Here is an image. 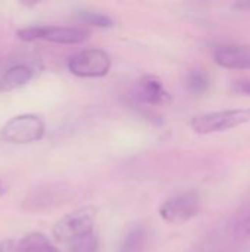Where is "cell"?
I'll return each mask as SVG.
<instances>
[{
  "label": "cell",
  "instance_id": "obj_1",
  "mask_svg": "<svg viewBox=\"0 0 250 252\" xmlns=\"http://www.w3.org/2000/svg\"><path fill=\"white\" fill-rule=\"evenodd\" d=\"M94 223H96V208L83 207L63 216L55 224L52 233L56 242L68 247L93 235Z\"/></svg>",
  "mask_w": 250,
  "mask_h": 252
},
{
  "label": "cell",
  "instance_id": "obj_2",
  "mask_svg": "<svg viewBox=\"0 0 250 252\" xmlns=\"http://www.w3.org/2000/svg\"><path fill=\"white\" fill-rule=\"evenodd\" d=\"M250 123V108L239 109H225L206 112L200 115H194L190 120V127L197 134H214L228 131L231 128L245 126Z\"/></svg>",
  "mask_w": 250,
  "mask_h": 252
},
{
  "label": "cell",
  "instance_id": "obj_3",
  "mask_svg": "<svg viewBox=\"0 0 250 252\" xmlns=\"http://www.w3.org/2000/svg\"><path fill=\"white\" fill-rule=\"evenodd\" d=\"M18 37L25 41L44 40L57 44H78L88 38V31L77 27H60V25H35L18 30Z\"/></svg>",
  "mask_w": 250,
  "mask_h": 252
},
{
  "label": "cell",
  "instance_id": "obj_4",
  "mask_svg": "<svg viewBox=\"0 0 250 252\" xmlns=\"http://www.w3.org/2000/svg\"><path fill=\"white\" fill-rule=\"evenodd\" d=\"M1 137L10 143H34L46 134L43 118L34 114H22L10 118L1 127Z\"/></svg>",
  "mask_w": 250,
  "mask_h": 252
},
{
  "label": "cell",
  "instance_id": "obj_5",
  "mask_svg": "<svg viewBox=\"0 0 250 252\" xmlns=\"http://www.w3.org/2000/svg\"><path fill=\"white\" fill-rule=\"evenodd\" d=\"M112 66V59L108 52L102 49H85L68 61L71 74L80 78H99L105 77Z\"/></svg>",
  "mask_w": 250,
  "mask_h": 252
},
{
  "label": "cell",
  "instance_id": "obj_6",
  "mask_svg": "<svg viewBox=\"0 0 250 252\" xmlns=\"http://www.w3.org/2000/svg\"><path fill=\"white\" fill-rule=\"evenodd\" d=\"M202 201L196 190H187L164 201L158 210L159 217L171 224H183L200 211Z\"/></svg>",
  "mask_w": 250,
  "mask_h": 252
},
{
  "label": "cell",
  "instance_id": "obj_7",
  "mask_svg": "<svg viewBox=\"0 0 250 252\" xmlns=\"http://www.w3.org/2000/svg\"><path fill=\"white\" fill-rule=\"evenodd\" d=\"M214 61L227 69H250L249 44H222L214 50Z\"/></svg>",
  "mask_w": 250,
  "mask_h": 252
},
{
  "label": "cell",
  "instance_id": "obj_8",
  "mask_svg": "<svg viewBox=\"0 0 250 252\" xmlns=\"http://www.w3.org/2000/svg\"><path fill=\"white\" fill-rule=\"evenodd\" d=\"M134 94H136V99L144 105L156 106V105H164V103L171 102V96L168 90L164 87L162 81L155 75L143 77L137 83Z\"/></svg>",
  "mask_w": 250,
  "mask_h": 252
},
{
  "label": "cell",
  "instance_id": "obj_9",
  "mask_svg": "<svg viewBox=\"0 0 250 252\" xmlns=\"http://www.w3.org/2000/svg\"><path fill=\"white\" fill-rule=\"evenodd\" d=\"M34 77V69L28 65H15L9 68L0 78V90L10 92L29 83Z\"/></svg>",
  "mask_w": 250,
  "mask_h": 252
},
{
  "label": "cell",
  "instance_id": "obj_10",
  "mask_svg": "<svg viewBox=\"0 0 250 252\" xmlns=\"http://www.w3.org/2000/svg\"><path fill=\"white\" fill-rule=\"evenodd\" d=\"M149 247V233L144 227L136 226L124 238L119 252H146Z\"/></svg>",
  "mask_w": 250,
  "mask_h": 252
},
{
  "label": "cell",
  "instance_id": "obj_11",
  "mask_svg": "<svg viewBox=\"0 0 250 252\" xmlns=\"http://www.w3.org/2000/svg\"><path fill=\"white\" fill-rule=\"evenodd\" d=\"M25 252H65L60 251L46 235L40 232H32L19 239Z\"/></svg>",
  "mask_w": 250,
  "mask_h": 252
},
{
  "label": "cell",
  "instance_id": "obj_12",
  "mask_svg": "<svg viewBox=\"0 0 250 252\" xmlns=\"http://www.w3.org/2000/svg\"><path fill=\"white\" fill-rule=\"evenodd\" d=\"M211 80L203 69H193L187 75V87L194 93H203L209 89Z\"/></svg>",
  "mask_w": 250,
  "mask_h": 252
},
{
  "label": "cell",
  "instance_id": "obj_13",
  "mask_svg": "<svg viewBox=\"0 0 250 252\" xmlns=\"http://www.w3.org/2000/svg\"><path fill=\"white\" fill-rule=\"evenodd\" d=\"M78 19L87 25L91 27H99V28H108L112 27L113 22L109 16L99 13V12H93V10H80L78 12Z\"/></svg>",
  "mask_w": 250,
  "mask_h": 252
},
{
  "label": "cell",
  "instance_id": "obj_14",
  "mask_svg": "<svg viewBox=\"0 0 250 252\" xmlns=\"http://www.w3.org/2000/svg\"><path fill=\"white\" fill-rule=\"evenodd\" d=\"M97 247H99V242L93 233L72 245H68V250L65 252H97Z\"/></svg>",
  "mask_w": 250,
  "mask_h": 252
},
{
  "label": "cell",
  "instance_id": "obj_15",
  "mask_svg": "<svg viewBox=\"0 0 250 252\" xmlns=\"http://www.w3.org/2000/svg\"><path fill=\"white\" fill-rule=\"evenodd\" d=\"M0 252H25L19 239H10L0 244Z\"/></svg>",
  "mask_w": 250,
  "mask_h": 252
},
{
  "label": "cell",
  "instance_id": "obj_16",
  "mask_svg": "<svg viewBox=\"0 0 250 252\" xmlns=\"http://www.w3.org/2000/svg\"><path fill=\"white\" fill-rule=\"evenodd\" d=\"M233 90L240 93V94H245V96H249L250 97V80L249 78H239L233 83Z\"/></svg>",
  "mask_w": 250,
  "mask_h": 252
},
{
  "label": "cell",
  "instance_id": "obj_17",
  "mask_svg": "<svg viewBox=\"0 0 250 252\" xmlns=\"http://www.w3.org/2000/svg\"><path fill=\"white\" fill-rule=\"evenodd\" d=\"M237 232L240 236H250V213L239 223Z\"/></svg>",
  "mask_w": 250,
  "mask_h": 252
},
{
  "label": "cell",
  "instance_id": "obj_18",
  "mask_svg": "<svg viewBox=\"0 0 250 252\" xmlns=\"http://www.w3.org/2000/svg\"><path fill=\"white\" fill-rule=\"evenodd\" d=\"M234 7L239 9V10H243V12H250V1H240V3H236Z\"/></svg>",
  "mask_w": 250,
  "mask_h": 252
},
{
  "label": "cell",
  "instance_id": "obj_19",
  "mask_svg": "<svg viewBox=\"0 0 250 252\" xmlns=\"http://www.w3.org/2000/svg\"><path fill=\"white\" fill-rule=\"evenodd\" d=\"M0 189H1V183H0Z\"/></svg>",
  "mask_w": 250,
  "mask_h": 252
}]
</instances>
